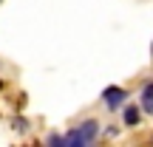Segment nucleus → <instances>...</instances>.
Returning <instances> with one entry per match:
<instances>
[{
	"mask_svg": "<svg viewBox=\"0 0 153 147\" xmlns=\"http://www.w3.org/2000/svg\"><path fill=\"white\" fill-rule=\"evenodd\" d=\"M99 139V122L97 119H85L76 127L65 133V147H88Z\"/></svg>",
	"mask_w": 153,
	"mask_h": 147,
	"instance_id": "f257e3e1",
	"label": "nucleus"
},
{
	"mask_svg": "<svg viewBox=\"0 0 153 147\" xmlns=\"http://www.w3.org/2000/svg\"><path fill=\"white\" fill-rule=\"evenodd\" d=\"M102 102H105V108H108V110H119L122 105L128 102V91H125V88L111 85V88H105V91H102Z\"/></svg>",
	"mask_w": 153,
	"mask_h": 147,
	"instance_id": "f03ea898",
	"label": "nucleus"
},
{
	"mask_svg": "<svg viewBox=\"0 0 153 147\" xmlns=\"http://www.w3.org/2000/svg\"><path fill=\"white\" fill-rule=\"evenodd\" d=\"M139 119H142V108H139V105H125V108H122V122H125V127H136Z\"/></svg>",
	"mask_w": 153,
	"mask_h": 147,
	"instance_id": "7ed1b4c3",
	"label": "nucleus"
},
{
	"mask_svg": "<svg viewBox=\"0 0 153 147\" xmlns=\"http://www.w3.org/2000/svg\"><path fill=\"white\" fill-rule=\"evenodd\" d=\"M142 110L145 113H153V82L142 88Z\"/></svg>",
	"mask_w": 153,
	"mask_h": 147,
	"instance_id": "20e7f679",
	"label": "nucleus"
},
{
	"mask_svg": "<svg viewBox=\"0 0 153 147\" xmlns=\"http://www.w3.org/2000/svg\"><path fill=\"white\" fill-rule=\"evenodd\" d=\"M45 144H51V147H65V136H57V133H51V136L45 139Z\"/></svg>",
	"mask_w": 153,
	"mask_h": 147,
	"instance_id": "39448f33",
	"label": "nucleus"
},
{
	"mask_svg": "<svg viewBox=\"0 0 153 147\" xmlns=\"http://www.w3.org/2000/svg\"><path fill=\"white\" fill-rule=\"evenodd\" d=\"M14 127H17L20 133H23V130H26V119H17V122H14Z\"/></svg>",
	"mask_w": 153,
	"mask_h": 147,
	"instance_id": "423d86ee",
	"label": "nucleus"
},
{
	"mask_svg": "<svg viewBox=\"0 0 153 147\" xmlns=\"http://www.w3.org/2000/svg\"><path fill=\"white\" fill-rule=\"evenodd\" d=\"M0 88H3V82H0Z\"/></svg>",
	"mask_w": 153,
	"mask_h": 147,
	"instance_id": "0eeeda50",
	"label": "nucleus"
},
{
	"mask_svg": "<svg viewBox=\"0 0 153 147\" xmlns=\"http://www.w3.org/2000/svg\"><path fill=\"white\" fill-rule=\"evenodd\" d=\"M150 54H153V48H150Z\"/></svg>",
	"mask_w": 153,
	"mask_h": 147,
	"instance_id": "6e6552de",
	"label": "nucleus"
}]
</instances>
